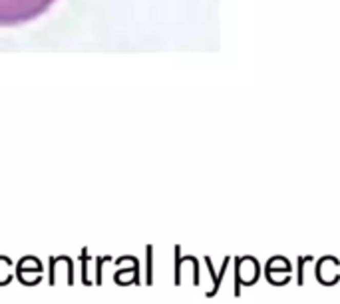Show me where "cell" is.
I'll return each mask as SVG.
<instances>
[{
  "mask_svg": "<svg viewBox=\"0 0 340 304\" xmlns=\"http://www.w3.org/2000/svg\"><path fill=\"white\" fill-rule=\"evenodd\" d=\"M62 280H66V285H74V278H72V263L68 258H58L52 267V278L50 283L52 285H60Z\"/></svg>",
  "mask_w": 340,
  "mask_h": 304,
  "instance_id": "cell-2",
  "label": "cell"
},
{
  "mask_svg": "<svg viewBox=\"0 0 340 304\" xmlns=\"http://www.w3.org/2000/svg\"><path fill=\"white\" fill-rule=\"evenodd\" d=\"M56 0H0V26H22L46 14Z\"/></svg>",
  "mask_w": 340,
  "mask_h": 304,
  "instance_id": "cell-1",
  "label": "cell"
},
{
  "mask_svg": "<svg viewBox=\"0 0 340 304\" xmlns=\"http://www.w3.org/2000/svg\"><path fill=\"white\" fill-rule=\"evenodd\" d=\"M38 270V272H42V265H40V260L38 258H30V256H26V258H22L20 263H18V272H28V270Z\"/></svg>",
  "mask_w": 340,
  "mask_h": 304,
  "instance_id": "cell-4",
  "label": "cell"
},
{
  "mask_svg": "<svg viewBox=\"0 0 340 304\" xmlns=\"http://www.w3.org/2000/svg\"><path fill=\"white\" fill-rule=\"evenodd\" d=\"M12 280V263L6 256H0V287Z\"/></svg>",
  "mask_w": 340,
  "mask_h": 304,
  "instance_id": "cell-3",
  "label": "cell"
}]
</instances>
